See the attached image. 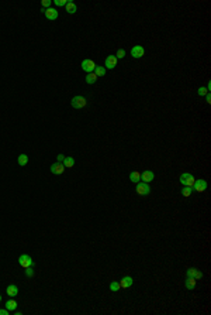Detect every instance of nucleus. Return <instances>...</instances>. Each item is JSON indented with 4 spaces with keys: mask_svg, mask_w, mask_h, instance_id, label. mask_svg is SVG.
I'll return each instance as SVG.
<instances>
[{
    "mask_svg": "<svg viewBox=\"0 0 211 315\" xmlns=\"http://www.w3.org/2000/svg\"><path fill=\"white\" fill-rule=\"evenodd\" d=\"M25 276H27V277H33V276H34V269H33V266H31V267H27V269H25Z\"/></svg>",
    "mask_w": 211,
    "mask_h": 315,
    "instance_id": "cd10ccee",
    "label": "nucleus"
},
{
    "mask_svg": "<svg viewBox=\"0 0 211 315\" xmlns=\"http://www.w3.org/2000/svg\"><path fill=\"white\" fill-rule=\"evenodd\" d=\"M54 3L57 4V7H62V6H66L68 4V0H55Z\"/></svg>",
    "mask_w": 211,
    "mask_h": 315,
    "instance_id": "a878e982",
    "label": "nucleus"
},
{
    "mask_svg": "<svg viewBox=\"0 0 211 315\" xmlns=\"http://www.w3.org/2000/svg\"><path fill=\"white\" fill-rule=\"evenodd\" d=\"M194 181H196L194 177L191 175L190 172H183L182 175H180V184L183 187H193Z\"/></svg>",
    "mask_w": 211,
    "mask_h": 315,
    "instance_id": "f03ea898",
    "label": "nucleus"
},
{
    "mask_svg": "<svg viewBox=\"0 0 211 315\" xmlns=\"http://www.w3.org/2000/svg\"><path fill=\"white\" fill-rule=\"evenodd\" d=\"M63 160H65V156H63V154H59V156L57 157V161H58V163H63Z\"/></svg>",
    "mask_w": 211,
    "mask_h": 315,
    "instance_id": "c756f323",
    "label": "nucleus"
},
{
    "mask_svg": "<svg viewBox=\"0 0 211 315\" xmlns=\"http://www.w3.org/2000/svg\"><path fill=\"white\" fill-rule=\"evenodd\" d=\"M191 192H193V187H183V189H182V195L183 197H190L191 195Z\"/></svg>",
    "mask_w": 211,
    "mask_h": 315,
    "instance_id": "5701e85b",
    "label": "nucleus"
},
{
    "mask_svg": "<svg viewBox=\"0 0 211 315\" xmlns=\"http://www.w3.org/2000/svg\"><path fill=\"white\" fill-rule=\"evenodd\" d=\"M0 301H2V295H0Z\"/></svg>",
    "mask_w": 211,
    "mask_h": 315,
    "instance_id": "473e14b6",
    "label": "nucleus"
},
{
    "mask_svg": "<svg viewBox=\"0 0 211 315\" xmlns=\"http://www.w3.org/2000/svg\"><path fill=\"white\" fill-rule=\"evenodd\" d=\"M130 181H131V182H134V184L139 182V181H141V172L132 171V172L130 174Z\"/></svg>",
    "mask_w": 211,
    "mask_h": 315,
    "instance_id": "a211bd4d",
    "label": "nucleus"
},
{
    "mask_svg": "<svg viewBox=\"0 0 211 315\" xmlns=\"http://www.w3.org/2000/svg\"><path fill=\"white\" fill-rule=\"evenodd\" d=\"M187 277H193V278H196V280H200V278H203V273L199 270V269H189L187 270Z\"/></svg>",
    "mask_w": 211,
    "mask_h": 315,
    "instance_id": "f8f14e48",
    "label": "nucleus"
},
{
    "mask_svg": "<svg viewBox=\"0 0 211 315\" xmlns=\"http://www.w3.org/2000/svg\"><path fill=\"white\" fill-rule=\"evenodd\" d=\"M206 100H207V103H211V95H210V92L206 95Z\"/></svg>",
    "mask_w": 211,
    "mask_h": 315,
    "instance_id": "2f4dec72",
    "label": "nucleus"
},
{
    "mask_svg": "<svg viewBox=\"0 0 211 315\" xmlns=\"http://www.w3.org/2000/svg\"><path fill=\"white\" fill-rule=\"evenodd\" d=\"M207 93H208V90L206 89V88H199V95H200V96H206Z\"/></svg>",
    "mask_w": 211,
    "mask_h": 315,
    "instance_id": "c85d7f7f",
    "label": "nucleus"
},
{
    "mask_svg": "<svg viewBox=\"0 0 211 315\" xmlns=\"http://www.w3.org/2000/svg\"><path fill=\"white\" fill-rule=\"evenodd\" d=\"M8 314H10L8 310H0V315H8Z\"/></svg>",
    "mask_w": 211,
    "mask_h": 315,
    "instance_id": "7c9ffc66",
    "label": "nucleus"
},
{
    "mask_svg": "<svg viewBox=\"0 0 211 315\" xmlns=\"http://www.w3.org/2000/svg\"><path fill=\"white\" fill-rule=\"evenodd\" d=\"M208 184L206 180H196L194 184H193V191H196V192H204L206 189H207Z\"/></svg>",
    "mask_w": 211,
    "mask_h": 315,
    "instance_id": "39448f33",
    "label": "nucleus"
},
{
    "mask_svg": "<svg viewBox=\"0 0 211 315\" xmlns=\"http://www.w3.org/2000/svg\"><path fill=\"white\" fill-rule=\"evenodd\" d=\"M62 164L65 165V168H72L75 165V158L73 157H65V160H63Z\"/></svg>",
    "mask_w": 211,
    "mask_h": 315,
    "instance_id": "4be33fe9",
    "label": "nucleus"
},
{
    "mask_svg": "<svg viewBox=\"0 0 211 315\" xmlns=\"http://www.w3.org/2000/svg\"><path fill=\"white\" fill-rule=\"evenodd\" d=\"M70 105H72V107H75V109H83V107L87 105V100H86L85 96H80V95H77V96L72 98V100H70Z\"/></svg>",
    "mask_w": 211,
    "mask_h": 315,
    "instance_id": "f257e3e1",
    "label": "nucleus"
},
{
    "mask_svg": "<svg viewBox=\"0 0 211 315\" xmlns=\"http://www.w3.org/2000/svg\"><path fill=\"white\" fill-rule=\"evenodd\" d=\"M96 81H97V76H96V74H94V72L86 75V83H89V85H93V83H96Z\"/></svg>",
    "mask_w": 211,
    "mask_h": 315,
    "instance_id": "412c9836",
    "label": "nucleus"
},
{
    "mask_svg": "<svg viewBox=\"0 0 211 315\" xmlns=\"http://www.w3.org/2000/svg\"><path fill=\"white\" fill-rule=\"evenodd\" d=\"M137 192H138V195H142V197H145V195H149V194H151L149 185L146 184V182H142V181L137 182Z\"/></svg>",
    "mask_w": 211,
    "mask_h": 315,
    "instance_id": "20e7f679",
    "label": "nucleus"
},
{
    "mask_svg": "<svg viewBox=\"0 0 211 315\" xmlns=\"http://www.w3.org/2000/svg\"><path fill=\"white\" fill-rule=\"evenodd\" d=\"M106 68L104 66H102V65H96V68H94V74H96V76H104L106 75Z\"/></svg>",
    "mask_w": 211,
    "mask_h": 315,
    "instance_id": "aec40b11",
    "label": "nucleus"
},
{
    "mask_svg": "<svg viewBox=\"0 0 211 315\" xmlns=\"http://www.w3.org/2000/svg\"><path fill=\"white\" fill-rule=\"evenodd\" d=\"M51 172H52L54 175H61V174H63L65 172V165L62 163H54L52 165H51Z\"/></svg>",
    "mask_w": 211,
    "mask_h": 315,
    "instance_id": "6e6552de",
    "label": "nucleus"
},
{
    "mask_svg": "<svg viewBox=\"0 0 211 315\" xmlns=\"http://www.w3.org/2000/svg\"><path fill=\"white\" fill-rule=\"evenodd\" d=\"M132 283H134L132 277H131V276H125V277H122V280L120 281V286H121V288H130V287L132 286Z\"/></svg>",
    "mask_w": 211,
    "mask_h": 315,
    "instance_id": "4468645a",
    "label": "nucleus"
},
{
    "mask_svg": "<svg viewBox=\"0 0 211 315\" xmlns=\"http://www.w3.org/2000/svg\"><path fill=\"white\" fill-rule=\"evenodd\" d=\"M117 62H118V59L115 58V55H109L104 61V68L106 69H113V68L117 66Z\"/></svg>",
    "mask_w": 211,
    "mask_h": 315,
    "instance_id": "0eeeda50",
    "label": "nucleus"
},
{
    "mask_svg": "<svg viewBox=\"0 0 211 315\" xmlns=\"http://www.w3.org/2000/svg\"><path fill=\"white\" fill-rule=\"evenodd\" d=\"M17 161H18V165H20V167H24V165H27V163H28V156H27V154H20L18 158H17Z\"/></svg>",
    "mask_w": 211,
    "mask_h": 315,
    "instance_id": "6ab92c4d",
    "label": "nucleus"
},
{
    "mask_svg": "<svg viewBox=\"0 0 211 315\" xmlns=\"http://www.w3.org/2000/svg\"><path fill=\"white\" fill-rule=\"evenodd\" d=\"M196 284H197V280L193 277H187L186 278V283H184V286H186L187 290H194L196 288Z\"/></svg>",
    "mask_w": 211,
    "mask_h": 315,
    "instance_id": "2eb2a0df",
    "label": "nucleus"
},
{
    "mask_svg": "<svg viewBox=\"0 0 211 315\" xmlns=\"http://www.w3.org/2000/svg\"><path fill=\"white\" fill-rule=\"evenodd\" d=\"M58 16H59V13H58L57 8L49 7V8H47V10H45V17H47L48 20H57Z\"/></svg>",
    "mask_w": 211,
    "mask_h": 315,
    "instance_id": "9b49d317",
    "label": "nucleus"
},
{
    "mask_svg": "<svg viewBox=\"0 0 211 315\" xmlns=\"http://www.w3.org/2000/svg\"><path fill=\"white\" fill-rule=\"evenodd\" d=\"M144 54H145V48L142 47V45H135V47H132V49H131V55L134 58H142L144 57Z\"/></svg>",
    "mask_w": 211,
    "mask_h": 315,
    "instance_id": "1a4fd4ad",
    "label": "nucleus"
},
{
    "mask_svg": "<svg viewBox=\"0 0 211 315\" xmlns=\"http://www.w3.org/2000/svg\"><path fill=\"white\" fill-rule=\"evenodd\" d=\"M124 57H125V49L120 48L117 52H115V58H117V59H121V58H124Z\"/></svg>",
    "mask_w": 211,
    "mask_h": 315,
    "instance_id": "393cba45",
    "label": "nucleus"
},
{
    "mask_svg": "<svg viewBox=\"0 0 211 315\" xmlns=\"http://www.w3.org/2000/svg\"><path fill=\"white\" fill-rule=\"evenodd\" d=\"M51 4H52L51 0H42V2H41V6H42L44 8H49L51 7Z\"/></svg>",
    "mask_w": 211,
    "mask_h": 315,
    "instance_id": "bb28decb",
    "label": "nucleus"
},
{
    "mask_svg": "<svg viewBox=\"0 0 211 315\" xmlns=\"http://www.w3.org/2000/svg\"><path fill=\"white\" fill-rule=\"evenodd\" d=\"M65 7H66V12L69 13V14H75V13L77 12L76 3H75V2H72V0H69V2H68V4H66Z\"/></svg>",
    "mask_w": 211,
    "mask_h": 315,
    "instance_id": "dca6fc26",
    "label": "nucleus"
},
{
    "mask_svg": "<svg viewBox=\"0 0 211 315\" xmlns=\"http://www.w3.org/2000/svg\"><path fill=\"white\" fill-rule=\"evenodd\" d=\"M6 293H7V295L10 297V298H14V297L18 294V287L14 286V284H10V286H7V288H6Z\"/></svg>",
    "mask_w": 211,
    "mask_h": 315,
    "instance_id": "ddd939ff",
    "label": "nucleus"
},
{
    "mask_svg": "<svg viewBox=\"0 0 211 315\" xmlns=\"http://www.w3.org/2000/svg\"><path fill=\"white\" fill-rule=\"evenodd\" d=\"M94 68H96V64H94L93 59H85V61H82V69L86 71L87 74L94 72Z\"/></svg>",
    "mask_w": 211,
    "mask_h": 315,
    "instance_id": "423d86ee",
    "label": "nucleus"
},
{
    "mask_svg": "<svg viewBox=\"0 0 211 315\" xmlns=\"http://www.w3.org/2000/svg\"><path fill=\"white\" fill-rule=\"evenodd\" d=\"M18 263H20V266L23 267V269H27V267L34 266V260L30 254H21L20 257H18Z\"/></svg>",
    "mask_w": 211,
    "mask_h": 315,
    "instance_id": "7ed1b4c3",
    "label": "nucleus"
},
{
    "mask_svg": "<svg viewBox=\"0 0 211 315\" xmlns=\"http://www.w3.org/2000/svg\"><path fill=\"white\" fill-rule=\"evenodd\" d=\"M154 178H155V172L151 171V170H145L141 174V181L142 182H146V184L151 182V181H154Z\"/></svg>",
    "mask_w": 211,
    "mask_h": 315,
    "instance_id": "9d476101",
    "label": "nucleus"
},
{
    "mask_svg": "<svg viewBox=\"0 0 211 315\" xmlns=\"http://www.w3.org/2000/svg\"><path fill=\"white\" fill-rule=\"evenodd\" d=\"M120 288H121V286H120V281L110 283V290H111V291H114V293H115V291H118Z\"/></svg>",
    "mask_w": 211,
    "mask_h": 315,
    "instance_id": "b1692460",
    "label": "nucleus"
},
{
    "mask_svg": "<svg viewBox=\"0 0 211 315\" xmlns=\"http://www.w3.org/2000/svg\"><path fill=\"white\" fill-rule=\"evenodd\" d=\"M17 305H18V304H17L14 300H8L7 303H6V310H8L10 312H14L17 310Z\"/></svg>",
    "mask_w": 211,
    "mask_h": 315,
    "instance_id": "f3484780",
    "label": "nucleus"
}]
</instances>
